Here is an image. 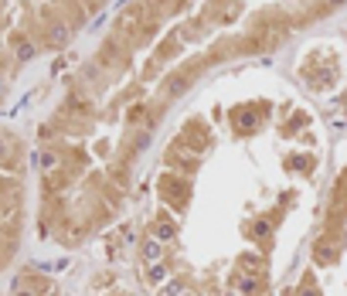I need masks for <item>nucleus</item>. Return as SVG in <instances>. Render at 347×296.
Listing matches in <instances>:
<instances>
[{
    "label": "nucleus",
    "mask_w": 347,
    "mask_h": 296,
    "mask_svg": "<svg viewBox=\"0 0 347 296\" xmlns=\"http://www.w3.org/2000/svg\"><path fill=\"white\" fill-rule=\"evenodd\" d=\"M330 3H344V0H330Z\"/></svg>",
    "instance_id": "obj_7"
},
{
    "label": "nucleus",
    "mask_w": 347,
    "mask_h": 296,
    "mask_svg": "<svg viewBox=\"0 0 347 296\" xmlns=\"http://www.w3.org/2000/svg\"><path fill=\"white\" fill-rule=\"evenodd\" d=\"M7 153H10V147H7V140H0V160H7Z\"/></svg>",
    "instance_id": "obj_5"
},
{
    "label": "nucleus",
    "mask_w": 347,
    "mask_h": 296,
    "mask_svg": "<svg viewBox=\"0 0 347 296\" xmlns=\"http://www.w3.org/2000/svg\"><path fill=\"white\" fill-rule=\"evenodd\" d=\"M58 167V157L55 153H41V170H55Z\"/></svg>",
    "instance_id": "obj_2"
},
{
    "label": "nucleus",
    "mask_w": 347,
    "mask_h": 296,
    "mask_svg": "<svg viewBox=\"0 0 347 296\" xmlns=\"http://www.w3.org/2000/svg\"><path fill=\"white\" fill-rule=\"evenodd\" d=\"M17 296H34V293H17Z\"/></svg>",
    "instance_id": "obj_6"
},
{
    "label": "nucleus",
    "mask_w": 347,
    "mask_h": 296,
    "mask_svg": "<svg viewBox=\"0 0 347 296\" xmlns=\"http://www.w3.org/2000/svg\"><path fill=\"white\" fill-rule=\"evenodd\" d=\"M10 45H14V51H17V58H31L34 55V48H31V41L21 34V31H14L10 34Z\"/></svg>",
    "instance_id": "obj_1"
},
{
    "label": "nucleus",
    "mask_w": 347,
    "mask_h": 296,
    "mask_svg": "<svg viewBox=\"0 0 347 296\" xmlns=\"http://www.w3.org/2000/svg\"><path fill=\"white\" fill-rule=\"evenodd\" d=\"M65 38H69V31H65V27H51V41H55V45H62Z\"/></svg>",
    "instance_id": "obj_3"
},
{
    "label": "nucleus",
    "mask_w": 347,
    "mask_h": 296,
    "mask_svg": "<svg viewBox=\"0 0 347 296\" xmlns=\"http://www.w3.org/2000/svg\"><path fill=\"white\" fill-rule=\"evenodd\" d=\"M143 255H146V259H157V255H160V245H157V242H146Z\"/></svg>",
    "instance_id": "obj_4"
}]
</instances>
